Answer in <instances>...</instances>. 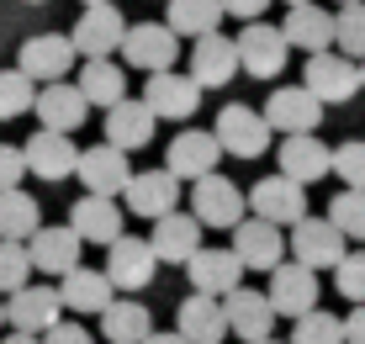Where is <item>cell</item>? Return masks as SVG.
I'll return each instance as SVG.
<instances>
[{"instance_id": "cell-39", "label": "cell", "mask_w": 365, "mask_h": 344, "mask_svg": "<svg viewBox=\"0 0 365 344\" xmlns=\"http://www.w3.org/2000/svg\"><path fill=\"white\" fill-rule=\"evenodd\" d=\"M32 101H37V85L27 80V74L21 69H0V122L32 111Z\"/></svg>"}, {"instance_id": "cell-12", "label": "cell", "mask_w": 365, "mask_h": 344, "mask_svg": "<svg viewBox=\"0 0 365 344\" xmlns=\"http://www.w3.org/2000/svg\"><path fill=\"white\" fill-rule=\"evenodd\" d=\"M74 181L85 186V196H111L117 201L122 191H128V181H133V159L122 154V148H111V143H91V148H80Z\"/></svg>"}, {"instance_id": "cell-45", "label": "cell", "mask_w": 365, "mask_h": 344, "mask_svg": "<svg viewBox=\"0 0 365 344\" xmlns=\"http://www.w3.org/2000/svg\"><path fill=\"white\" fill-rule=\"evenodd\" d=\"M222 11H228V16H238V21L249 27V21H265L270 0H222Z\"/></svg>"}, {"instance_id": "cell-23", "label": "cell", "mask_w": 365, "mask_h": 344, "mask_svg": "<svg viewBox=\"0 0 365 344\" xmlns=\"http://www.w3.org/2000/svg\"><path fill=\"white\" fill-rule=\"evenodd\" d=\"M122 218H128V212H122V201H111V196H80L69 207V228L80 233V244H106L111 249L122 233H128Z\"/></svg>"}, {"instance_id": "cell-34", "label": "cell", "mask_w": 365, "mask_h": 344, "mask_svg": "<svg viewBox=\"0 0 365 344\" xmlns=\"http://www.w3.org/2000/svg\"><path fill=\"white\" fill-rule=\"evenodd\" d=\"M101 334H106V344H143L154 334V318H148V308L138 297H117L101 313Z\"/></svg>"}, {"instance_id": "cell-40", "label": "cell", "mask_w": 365, "mask_h": 344, "mask_svg": "<svg viewBox=\"0 0 365 344\" xmlns=\"http://www.w3.org/2000/svg\"><path fill=\"white\" fill-rule=\"evenodd\" d=\"M21 286H32V254H27V244H0V297H16Z\"/></svg>"}, {"instance_id": "cell-27", "label": "cell", "mask_w": 365, "mask_h": 344, "mask_svg": "<svg viewBox=\"0 0 365 344\" xmlns=\"http://www.w3.org/2000/svg\"><path fill=\"white\" fill-rule=\"evenodd\" d=\"M233 74H238V48L228 32H212L201 43H191V80L201 91H222Z\"/></svg>"}, {"instance_id": "cell-50", "label": "cell", "mask_w": 365, "mask_h": 344, "mask_svg": "<svg viewBox=\"0 0 365 344\" xmlns=\"http://www.w3.org/2000/svg\"><path fill=\"white\" fill-rule=\"evenodd\" d=\"M91 6H117V0H85V11H91Z\"/></svg>"}, {"instance_id": "cell-54", "label": "cell", "mask_w": 365, "mask_h": 344, "mask_svg": "<svg viewBox=\"0 0 365 344\" xmlns=\"http://www.w3.org/2000/svg\"><path fill=\"white\" fill-rule=\"evenodd\" d=\"M265 344H281V339H265Z\"/></svg>"}, {"instance_id": "cell-14", "label": "cell", "mask_w": 365, "mask_h": 344, "mask_svg": "<svg viewBox=\"0 0 365 344\" xmlns=\"http://www.w3.org/2000/svg\"><path fill=\"white\" fill-rule=\"evenodd\" d=\"M64 302H58V286H21L16 297H6V323H11V334H32V339H43L48 328H58L64 323Z\"/></svg>"}, {"instance_id": "cell-46", "label": "cell", "mask_w": 365, "mask_h": 344, "mask_svg": "<svg viewBox=\"0 0 365 344\" xmlns=\"http://www.w3.org/2000/svg\"><path fill=\"white\" fill-rule=\"evenodd\" d=\"M344 344H365V308H355L344 318Z\"/></svg>"}, {"instance_id": "cell-24", "label": "cell", "mask_w": 365, "mask_h": 344, "mask_svg": "<svg viewBox=\"0 0 365 344\" xmlns=\"http://www.w3.org/2000/svg\"><path fill=\"white\" fill-rule=\"evenodd\" d=\"M228 249L238 254L244 270H275V265L286 260V233H281V228H270V223H259V218H244L233 228V244Z\"/></svg>"}, {"instance_id": "cell-7", "label": "cell", "mask_w": 365, "mask_h": 344, "mask_svg": "<svg viewBox=\"0 0 365 344\" xmlns=\"http://www.w3.org/2000/svg\"><path fill=\"white\" fill-rule=\"evenodd\" d=\"M122 212H133L143 223H159L170 212H180V181L170 170H133L128 191H122Z\"/></svg>"}, {"instance_id": "cell-51", "label": "cell", "mask_w": 365, "mask_h": 344, "mask_svg": "<svg viewBox=\"0 0 365 344\" xmlns=\"http://www.w3.org/2000/svg\"><path fill=\"white\" fill-rule=\"evenodd\" d=\"M334 6H360V0H334Z\"/></svg>"}, {"instance_id": "cell-9", "label": "cell", "mask_w": 365, "mask_h": 344, "mask_svg": "<svg viewBox=\"0 0 365 344\" xmlns=\"http://www.w3.org/2000/svg\"><path fill=\"white\" fill-rule=\"evenodd\" d=\"M212 138L222 143V154L259 159V154L270 148V122L259 117L255 106H238V101H228V106L217 111V127H212Z\"/></svg>"}, {"instance_id": "cell-2", "label": "cell", "mask_w": 365, "mask_h": 344, "mask_svg": "<svg viewBox=\"0 0 365 344\" xmlns=\"http://www.w3.org/2000/svg\"><path fill=\"white\" fill-rule=\"evenodd\" d=\"M249 212H255L259 223H270V228H297L307 218V186L286 181V175L275 170V175L249 186Z\"/></svg>"}, {"instance_id": "cell-11", "label": "cell", "mask_w": 365, "mask_h": 344, "mask_svg": "<svg viewBox=\"0 0 365 344\" xmlns=\"http://www.w3.org/2000/svg\"><path fill=\"white\" fill-rule=\"evenodd\" d=\"M80 233H74L69 223H43L37 233L27 238V254H32V270L37 275H53V281H64V275L80 270Z\"/></svg>"}, {"instance_id": "cell-19", "label": "cell", "mask_w": 365, "mask_h": 344, "mask_svg": "<svg viewBox=\"0 0 365 344\" xmlns=\"http://www.w3.org/2000/svg\"><path fill=\"white\" fill-rule=\"evenodd\" d=\"M159 275V260H154V249H148V238H133V233H122L117 244L106 249V281L117 286V291H143L148 281Z\"/></svg>"}, {"instance_id": "cell-3", "label": "cell", "mask_w": 365, "mask_h": 344, "mask_svg": "<svg viewBox=\"0 0 365 344\" xmlns=\"http://www.w3.org/2000/svg\"><path fill=\"white\" fill-rule=\"evenodd\" d=\"M128 27H133V21L122 16L117 6H91V11H80L69 43H74V54H80L85 64H96V59L122 54V37H128Z\"/></svg>"}, {"instance_id": "cell-20", "label": "cell", "mask_w": 365, "mask_h": 344, "mask_svg": "<svg viewBox=\"0 0 365 344\" xmlns=\"http://www.w3.org/2000/svg\"><path fill=\"white\" fill-rule=\"evenodd\" d=\"M21 154H27V175L37 181H74V170H80V143L64 133H37L21 143Z\"/></svg>"}, {"instance_id": "cell-17", "label": "cell", "mask_w": 365, "mask_h": 344, "mask_svg": "<svg viewBox=\"0 0 365 344\" xmlns=\"http://www.w3.org/2000/svg\"><path fill=\"white\" fill-rule=\"evenodd\" d=\"M185 281H191L196 297H217V302H228L238 286H244V265H238V254L233 249H207L201 244V254L191 265H185Z\"/></svg>"}, {"instance_id": "cell-4", "label": "cell", "mask_w": 365, "mask_h": 344, "mask_svg": "<svg viewBox=\"0 0 365 344\" xmlns=\"http://www.w3.org/2000/svg\"><path fill=\"white\" fill-rule=\"evenodd\" d=\"M122 59H128V69L170 74L175 59H180V37H175L165 21H133L128 37H122Z\"/></svg>"}, {"instance_id": "cell-13", "label": "cell", "mask_w": 365, "mask_h": 344, "mask_svg": "<svg viewBox=\"0 0 365 344\" xmlns=\"http://www.w3.org/2000/svg\"><path fill=\"white\" fill-rule=\"evenodd\" d=\"M233 48H238V69L255 74V80H275V74L286 69V54H292L281 27H270V21H249V27L233 37Z\"/></svg>"}, {"instance_id": "cell-25", "label": "cell", "mask_w": 365, "mask_h": 344, "mask_svg": "<svg viewBox=\"0 0 365 344\" xmlns=\"http://www.w3.org/2000/svg\"><path fill=\"white\" fill-rule=\"evenodd\" d=\"M175 334L185 344H228V308L217 297H185L175 308Z\"/></svg>"}, {"instance_id": "cell-30", "label": "cell", "mask_w": 365, "mask_h": 344, "mask_svg": "<svg viewBox=\"0 0 365 344\" xmlns=\"http://www.w3.org/2000/svg\"><path fill=\"white\" fill-rule=\"evenodd\" d=\"M154 127L159 117L143 106V101H122V106H111L106 111V143L111 148H122V154H133V148H143V143H154Z\"/></svg>"}, {"instance_id": "cell-31", "label": "cell", "mask_w": 365, "mask_h": 344, "mask_svg": "<svg viewBox=\"0 0 365 344\" xmlns=\"http://www.w3.org/2000/svg\"><path fill=\"white\" fill-rule=\"evenodd\" d=\"M58 302H64L69 313H106L111 302H117V286L106 281V270L80 265L74 275H64V281H58Z\"/></svg>"}, {"instance_id": "cell-22", "label": "cell", "mask_w": 365, "mask_h": 344, "mask_svg": "<svg viewBox=\"0 0 365 344\" xmlns=\"http://www.w3.org/2000/svg\"><path fill=\"white\" fill-rule=\"evenodd\" d=\"M201 228L191 212H170V218H159L154 223V233H148V249H154V260H165V265H191L196 254H201Z\"/></svg>"}, {"instance_id": "cell-38", "label": "cell", "mask_w": 365, "mask_h": 344, "mask_svg": "<svg viewBox=\"0 0 365 344\" xmlns=\"http://www.w3.org/2000/svg\"><path fill=\"white\" fill-rule=\"evenodd\" d=\"M286 344H344V318H334V313H307V318H297L292 323V339Z\"/></svg>"}, {"instance_id": "cell-42", "label": "cell", "mask_w": 365, "mask_h": 344, "mask_svg": "<svg viewBox=\"0 0 365 344\" xmlns=\"http://www.w3.org/2000/svg\"><path fill=\"white\" fill-rule=\"evenodd\" d=\"M334 175L344 181V191H365V138H349L334 148Z\"/></svg>"}, {"instance_id": "cell-37", "label": "cell", "mask_w": 365, "mask_h": 344, "mask_svg": "<svg viewBox=\"0 0 365 344\" xmlns=\"http://www.w3.org/2000/svg\"><path fill=\"white\" fill-rule=\"evenodd\" d=\"M329 223H334L344 238L365 244V191H339V196L329 201Z\"/></svg>"}, {"instance_id": "cell-43", "label": "cell", "mask_w": 365, "mask_h": 344, "mask_svg": "<svg viewBox=\"0 0 365 344\" xmlns=\"http://www.w3.org/2000/svg\"><path fill=\"white\" fill-rule=\"evenodd\" d=\"M21 175H27V154L16 143H0V191H21Z\"/></svg>"}, {"instance_id": "cell-36", "label": "cell", "mask_w": 365, "mask_h": 344, "mask_svg": "<svg viewBox=\"0 0 365 344\" xmlns=\"http://www.w3.org/2000/svg\"><path fill=\"white\" fill-rule=\"evenodd\" d=\"M334 54L365 64V0H360V6H339L334 11Z\"/></svg>"}, {"instance_id": "cell-5", "label": "cell", "mask_w": 365, "mask_h": 344, "mask_svg": "<svg viewBox=\"0 0 365 344\" xmlns=\"http://www.w3.org/2000/svg\"><path fill=\"white\" fill-rule=\"evenodd\" d=\"M286 249H292V260L307 265V270H339V260L349 254V238L339 233L329 218H302L292 228V238H286Z\"/></svg>"}, {"instance_id": "cell-35", "label": "cell", "mask_w": 365, "mask_h": 344, "mask_svg": "<svg viewBox=\"0 0 365 344\" xmlns=\"http://www.w3.org/2000/svg\"><path fill=\"white\" fill-rule=\"evenodd\" d=\"M43 228V207L32 191H0V244H27Z\"/></svg>"}, {"instance_id": "cell-10", "label": "cell", "mask_w": 365, "mask_h": 344, "mask_svg": "<svg viewBox=\"0 0 365 344\" xmlns=\"http://www.w3.org/2000/svg\"><path fill=\"white\" fill-rule=\"evenodd\" d=\"M217 159H222V143L212 133H201V127H180V133L170 138L165 148V170L175 181H207V175H217Z\"/></svg>"}, {"instance_id": "cell-21", "label": "cell", "mask_w": 365, "mask_h": 344, "mask_svg": "<svg viewBox=\"0 0 365 344\" xmlns=\"http://www.w3.org/2000/svg\"><path fill=\"white\" fill-rule=\"evenodd\" d=\"M32 111H37V122H43V133H80L85 117H91V101L80 96V85L74 80H58V85H43L32 101Z\"/></svg>"}, {"instance_id": "cell-41", "label": "cell", "mask_w": 365, "mask_h": 344, "mask_svg": "<svg viewBox=\"0 0 365 344\" xmlns=\"http://www.w3.org/2000/svg\"><path fill=\"white\" fill-rule=\"evenodd\" d=\"M334 286L344 302H355V308H365V249H349L344 260H339L334 270Z\"/></svg>"}, {"instance_id": "cell-26", "label": "cell", "mask_w": 365, "mask_h": 344, "mask_svg": "<svg viewBox=\"0 0 365 344\" xmlns=\"http://www.w3.org/2000/svg\"><path fill=\"white\" fill-rule=\"evenodd\" d=\"M228 334L233 339H244V344H265V339H275L270 328H275V308H270V297L265 291H255V286H238L228 302Z\"/></svg>"}, {"instance_id": "cell-29", "label": "cell", "mask_w": 365, "mask_h": 344, "mask_svg": "<svg viewBox=\"0 0 365 344\" xmlns=\"http://www.w3.org/2000/svg\"><path fill=\"white\" fill-rule=\"evenodd\" d=\"M281 175L286 181H297V186H318V181H329L334 175V148L323 143V138H286L281 143Z\"/></svg>"}, {"instance_id": "cell-33", "label": "cell", "mask_w": 365, "mask_h": 344, "mask_svg": "<svg viewBox=\"0 0 365 344\" xmlns=\"http://www.w3.org/2000/svg\"><path fill=\"white\" fill-rule=\"evenodd\" d=\"M80 96L91 101V106L101 111H111V106H122L128 101V74H122V64L117 59H96V64H80Z\"/></svg>"}, {"instance_id": "cell-8", "label": "cell", "mask_w": 365, "mask_h": 344, "mask_svg": "<svg viewBox=\"0 0 365 344\" xmlns=\"http://www.w3.org/2000/svg\"><path fill=\"white\" fill-rule=\"evenodd\" d=\"M318 270H307V265H297V260H281L270 270V308H275V318H307V313H318Z\"/></svg>"}, {"instance_id": "cell-48", "label": "cell", "mask_w": 365, "mask_h": 344, "mask_svg": "<svg viewBox=\"0 0 365 344\" xmlns=\"http://www.w3.org/2000/svg\"><path fill=\"white\" fill-rule=\"evenodd\" d=\"M0 344H43V339H32V334H6Z\"/></svg>"}, {"instance_id": "cell-18", "label": "cell", "mask_w": 365, "mask_h": 344, "mask_svg": "<svg viewBox=\"0 0 365 344\" xmlns=\"http://www.w3.org/2000/svg\"><path fill=\"white\" fill-rule=\"evenodd\" d=\"M143 106L154 111L159 122H185L201 106V85L191 80V74H180V69L148 74V80H143Z\"/></svg>"}, {"instance_id": "cell-52", "label": "cell", "mask_w": 365, "mask_h": 344, "mask_svg": "<svg viewBox=\"0 0 365 344\" xmlns=\"http://www.w3.org/2000/svg\"><path fill=\"white\" fill-rule=\"evenodd\" d=\"M0 323H6V297H0Z\"/></svg>"}, {"instance_id": "cell-49", "label": "cell", "mask_w": 365, "mask_h": 344, "mask_svg": "<svg viewBox=\"0 0 365 344\" xmlns=\"http://www.w3.org/2000/svg\"><path fill=\"white\" fill-rule=\"evenodd\" d=\"M297 6H318V0H286V11H297Z\"/></svg>"}, {"instance_id": "cell-6", "label": "cell", "mask_w": 365, "mask_h": 344, "mask_svg": "<svg viewBox=\"0 0 365 344\" xmlns=\"http://www.w3.org/2000/svg\"><path fill=\"white\" fill-rule=\"evenodd\" d=\"M244 212H249V196L233 181H222V175H207V181L191 186V218L201 228H222V233H233V228L244 223Z\"/></svg>"}, {"instance_id": "cell-15", "label": "cell", "mask_w": 365, "mask_h": 344, "mask_svg": "<svg viewBox=\"0 0 365 344\" xmlns=\"http://www.w3.org/2000/svg\"><path fill=\"white\" fill-rule=\"evenodd\" d=\"M302 85L312 91L318 106H344V101H355V91H360V64L344 59V54H318V59H307Z\"/></svg>"}, {"instance_id": "cell-28", "label": "cell", "mask_w": 365, "mask_h": 344, "mask_svg": "<svg viewBox=\"0 0 365 344\" xmlns=\"http://www.w3.org/2000/svg\"><path fill=\"white\" fill-rule=\"evenodd\" d=\"M281 37H286V48H302L307 59L334 54V11H323V6H297V11H286Z\"/></svg>"}, {"instance_id": "cell-44", "label": "cell", "mask_w": 365, "mask_h": 344, "mask_svg": "<svg viewBox=\"0 0 365 344\" xmlns=\"http://www.w3.org/2000/svg\"><path fill=\"white\" fill-rule=\"evenodd\" d=\"M43 344H96V339H91V328H85V323H69V318H64L58 328H48V334H43Z\"/></svg>"}, {"instance_id": "cell-16", "label": "cell", "mask_w": 365, "mask_h": 344, "mask_svg": "<svg viewBox=\"0 0 365 344\" xmlns=\"http://www.w3.org/2000/svg\"><path fill=\"white\" fill-rule=\"evenodd\" d=\"M259 117L270 122V133H286V138H307V133H318V122H323V106L312 101L307 85H281L265 106H259Z\"/></svg>"}, {"instance_id": "cell-32", "label": "cell", "mask_w": 365, "mask_h": 344, "mask_svg": "<svg viewBox=\"0 0 365 344\" xmlns=\"http://www.w3.org/2000/svg\"><path fill=\"white\" fill-rule=\"evenodd\" d=\"M222 0H170L165 6V27L175 37H191V43H201V37L222 32Z\"/></svg>"}, {"instance_id": "cell-1", "label": "cell", "mask_w": 365, "mask_h": 344, "mask_svg": "<svg viewBox=\"0 0 365 344\" xmlns=\"http://www.w3.org/2000/svg\"><path fill=\"white\" fill-rule=\"evenodd\" d=\"M80 64V54H74V43H69V32H37L21 43V59H16V69L27 74V80L43 91V85H58V80H69V69Z\"/></svg>"}, {"instance_id": "cell-53", "label": "cell", "mask_w": 365, "mask_h": 344, "mask_svg": "<svg viewBox=\"0 0 365 344\" xmlns=\"http://www.w3.org/2000/svg\"><path fill=\"white\" fill-rule=\"evenodd\" d=\"M360 91H365V64H360Z\"/></svg>"}, {"instance_id": "cell-47", "label": "cell", "mask_w": 365, "mask_h": 344, "mask_svg": "<svg viewBox=\"0 0 365 344\" xmlns=\"http://www.w3.org/2000/svg\"><path fill=\"white\" fill-rule=\"evenodd\" d=\"M143 344H185L180 334H175V328H154V334H148Z\"/></svg>"}, {"instance_id": "cell-55", "label": "cell", "mask_w": 365, "mask_h": 344, "mask_svg": "<svg viewBox=\"0 0 365 344\" xmlns=\"http://www.w3.org/2000/svg\"><path fill=\"white\" fill-rule=\"evenodd\" d=\"M32 6H43V0H32Z\"/></svg>"}]
</instances>
